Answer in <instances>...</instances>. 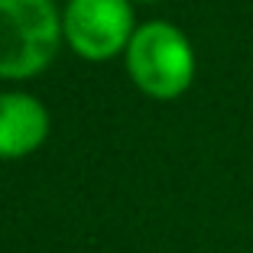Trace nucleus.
Masks as SVG:
<instances>
[{
    "instance_id": "f257e3e1",
    "label": "nucleus",
    "mask_w": 253,
    "mask_h": 253,
    "mask_svg": "<svg viewBox=\"0 0 253 253\" xmlns=\"http://www.w3.org/2000/svg\"><path fill=\"white\" fill-rule=\"evenodd\" d=\"M130 82L146 97L172 101L182 97L195 82V49L188 36L166 20L140 23L124 52Z\"/></svg>"
},
{
    "instance_id": "f03ea898",
    "label": "nucleus",
    "mask_w": 253,
    "mask_h": 253,
    "mask_svg": "<svg viewBox=\"0 0 253 253\" xmlns=\"http://www.w3.org/2000/svg\"><path fill=\"white\" fill-rule=\"evenodd\" d=\"M62 39L52 0H0V78L23 82L45 72Z\"/></svg>"
},
{
    "instance_id": "39448f33",
    "label": "nucleus",
    "mask_w": 253,
    "mask_h": 253,
    "mask_svg": "<svg viewBox=\"0 0 253 253\" xmlns=\"http://www.w3.org/2000/svg\"><path fill=\"white\" fill-rule=\"evenodd\" d=\"M136 3H156V0H136Z\"/></svg>"
},
{
    "instance_id": "20e7f679",
    "label": "nucleus",
    "mask_w": 253,
    "mask_h": 253,
    "mask_svg": "<svg viewBox=\"0 0 253 253\" xmlns=\"http://www.w3.org/2000/svg\"><path fill=\"white\" fill-rule=\"evenodd\" d=\"M49 136V111L26 91L0 94V159H23Z\"/></svg>"
},
{
    "instance_id": "7ed1b4c3",
    "label": "nucleus",
    "mask_w": 253,
    "mask_h": 253,
    "mask_svg": "<svg viewBox=\"0 0 253 253\" xmlns=\"http://www.w3.org/2000/svg\"><path fill=\"white\" fill-rule=\"evenodd\" d=\"M133 0H68L62 10V36L84 62H107L126 52L133 39Z\"/></svg>"
}]
</instances>
